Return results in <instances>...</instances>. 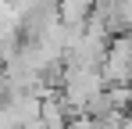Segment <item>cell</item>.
Listing matches in <instances>:
<instances>
[{"label": "cell", "instance_id": "obj_1", "mask_svg": "<svg viewBox=\"0 0 132 129\" xmlns=\"http://www.w3.org/2000/svg\"><path fill=\"white\" fill-rule=\"evenodd\" d=\"M100 93H104V75L96 68H64V75H61V104H64V111L89 108Z\"/></svg>", "mask_w": 132, "mask_h": 129}, {"label": "cell", "instance_id": "obj_2", "mask_svg": "<svg viewBox=\"0 0 132 129\" xmlns=\"http://www.w3.org/2000/svg\"><path fill=\"white\" fill-rule=\"evenodd\" d=\"M64 129H107V126H100V122H93L89 115H79V118H71Z\"/></svg>", "mask_w": 132, "mask_h": 129}]
</instances>
